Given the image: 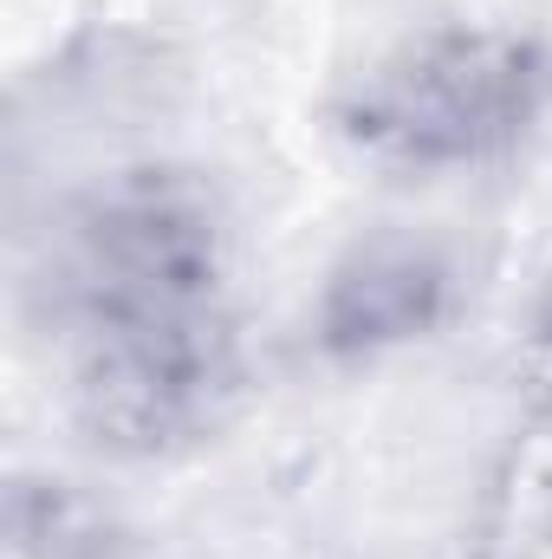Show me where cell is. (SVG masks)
<instances>
[{"instance_id":"cell-1","label":"cell","mask_w":552,"mask_h":559,"mask_svg":"<svg viewBox=\"0 0 552 559\" xmlns=\"http://www.w3.org/2000/svg\"><path fill=\"white\" fill-rule=\"evenodd\" d=\"M547 111V39L520 26L442 20L351 72V85L332 98V138L377 176L435 182L520 156Z\"/></svg>"},{"instance_id":"cell-2","label":"cell","mask_w":552,"mask_h":559,"mask_svg":"<svg viewBox=\"0 0 552 559\" xmlns=\"http://www.w3.org/2000/svg\"><path fill=\"white\" fill-rule=\"evenodd\" d=\"M248 404V345L221 306L85 325L65 411L105 462H169L215 442Z\"/></svg>"},{"instance_id":"cell-5","label":"cell","mask_w":552,"mask_h":559,"mask_svg":"<svg viewBox=\"0 0 552 559\" xmlns=\"http://www.w3.org/2000/svg\"><path fill=\"white\" fill-rule=\"evenodd\" d=\"M7 554L13 559H137L131 521L72 475L20 468L7 481Z\"/></svg>"},{"instance_id":"cell-4","label":"cell","mask_w":552,"mask_h":559,"mask_svg":"<svg viewBox=\"0 0 552 559\" xmlns=\"http://www.w3.org/2000/svg\"><path fill=\"white\" fill-rule=\"evenodd\" d=\"M461 306V267L435 235H358L312 293V345L332 365H377L435 338Z\"/></svg>"},{"instance_id":"cell-3","label":"cell","mask_w":552,"mask_h":559,"mask_svg":"<svg viewBox=\"0 0 552 559\" xmlns=\"http://www.w3.org/2000/svg\"><path fill=\"white\" fill-rule=\"evenodd\" d=\"M228 248V209L202 169L137 163L72 202L59 241V286L79 332L111 319L195 312L221 306Z\"/></svg>"}]
</instances>
